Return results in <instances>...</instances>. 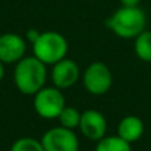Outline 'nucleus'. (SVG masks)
<instances>
[{
    "label": "nucleus",
    "instance_id": "1",
    "mask_svg": "<svg viewBox=\"0 0 151 151\" xmlns=\"http://www.w3.org/2000/svg\"><path fill=\"white\" fill-rule=\"evenodd\" d=\"M47 78V65L35 56L24 57L15 64L13 82L16 89L24 96H35L45 86Z\"/></svg>",
    "mask_w": 151,
    "mask_h": 151
},
{
    "label": "nucleus",
    "instance_id": "2",
    "mask_svg": "<svg viewBox=\"0 0 151 151\" xmlns=\"http://www.w3.org/2000/svg\"><path fill=\"white\" fill-rule=\"evenodd\" d=\"M146 24V15L139 7H121L106 20V27L121 39H135Z\"/></svg>",
    "mask_w": 151,
    "mask_h": 151
},
{
    "label": "nucleus",
    "instance_id": "3",
    "mask_svg": "<svg viewBox=\"0 0 151 151\" xmlns=\"http://www.w3.org/2000/svg\"><path fill=\"white\" fill-rule=\"evenodd\" d=\"M68 41L61 33L55 31L41 32L37 40L32 44L33 56L45 65H55L66 57Z\"/></svg>",
    "mask_w": 151,
    "mask_h": 151
},
{
    "label": "nucleus",
    "instance_id": "4",
    "mask_svg": "<svg viewBox=\"0 0 151 151\" xmlns=\"http://www.w3.org/2000/svg\"><path fill=\"white\" fill-rule=\"evenodd\" d=\"M65 106L63 90L56 86H44L33 96V109L44 119H57Z\"/></svg>",
    "mask_w": 151,
    "mask_h": 151
},
{
    "label": "nucleus",
    "instance_id": "5",
    "mask_svg": "<svg viewBox=\"0 0 151 151\" xmlns=\"http://www.w3.org/2000/svg\"><path fill=\"white\" fill-rule=\"evenodd\" d=\"M82 83L91 96H104L113 86V73L106 64L96 61L86 66L82 74Z\"/></svg>",
    "mask_w": 151,
    "mask_h": 151
},
{
    "label": "nucleus",
    "instance_id": "6",
    "mask_svg": "<svg viewBox=\"0 0 151 151\" xmlns=\"http://www.w3.org/2000/svg\"><path fill=\"white\" fill-rule=\"evenodd\" d=\"M41 145L45 151H78L80 141L73 130L63 126L48 129L41 137Z\"/></svg>",
    "mask_w": 151,
    "mask_h": 151
},
{
    "label": "nucleus",
    "instance_id": "7",
    "mask_svg": "<svg viewBox=\"0 0 151 151\" xmlns=\"http://www.w3.org/2000/svg\"><path fill=\"white\" fill-rule=\"evenodd\" d=\"M81 70L80 66L76 61L70 58H63L61 61L52 65V72H50V80H52L53 86H56L60 90L72 88L80 80Z\"/></svg>",
    "mask_w": 151,
    "mask_h": 151
},
{
    "label": "nucleus",
    "instance_id": "8",
    "mask_svg": "<svg viewBox=\"0 0 151 151\" xmlns=\"http://www.w3.org/2000/svg\"><path fill=\"white\" fill-rule=\"evenodd\" d=\"M78 129L85 138L98 142L99 139L106 137L107 121L101 111L96 109H88L81 114Z\"/></svg>",
    "mask_w": 151,
    "mask_h": 151
},
{
    "label": "nucleus",
    "instance_id": "9",
    "mask_svg": "<svg viewBox=\"0 0 151 151\" xmlns=\"http://www.w3.org/2000/svg\"><path fill=\"white\" fill-rule=\"evenodd\" d=\"M27 42L16 33H4L0 36V61L3 64H17L25 57Z\"/></svg>",
    "mask_w": 151,
    "mask_h": 151
},
{
    "label": "nucleus",
    "instance_id": "10",
    "mask_svg": "<svg viewBox=\"0 0 151 151\" xmlns=\"http://www.w3.org/2000/svg\"><path fill=\"white\" fill-rule=\"evenodd\" d=\"M145 133L143 121L137 115H126L119 121L117 127V135L129 143H134L142 138Z\"/></svg>",
    "mask_w": 151,
    "mask_h": 151
},
{
    "label": "nucleus",
    "instance_id": "11",
    "mask_svg": "<svg viewBox=\"0 0 151 151\" xmlns=\"http://www.w3.org/2000/svg\"><path fill=\"white\" fill-rule=\"evenodd\" d=\"M94 151H131V143L118 135L104 137L97 142Z\"/></svg>",
    "mask_w": 151,
    "mask_h": 151
},
{
    "label": "nucleus",
    "instance_id": "12",
    "mask_svg": "<svg viewBox=\"0 0 151 151\" xmlns=\"http://www.w3.org/2000/svg\"><path fill=\"white\" fill-rule=\"evenodd\" d=\"M134 50L139 60L145 63H151V31L145 29L139 36L135 37Z\"/></svg>",
    "mask_w": 151,
    "mask_h": 151
},
{
    "label": "nucleus",
    "instance_id": "13",
    "mask_svg": "<svg viewBox=\"0 0 151 151\" xmlns=\"http://www.w3.org/2000/svg\"><path fill=\"white\" fill-rule=\"evenodd\" d=\"M81 114H82V113H81L77 107L68 106V105H66L57 118L58 123H60V126H63V127H65V129H69V130L78 129L80 121H81Z\"/></svg>",
    "mask_w": 151,
    "mask_h": 151
},
{
    "label": "nucleus",
    "instance_id": "14",
    "mask_svg": "<svg viewBox=\"0 0 151 151\" xmlns=\"http://www.w3.org/2000/svg\"><path fill=\"white\" fill-rule=\"evenodd\" d=\"M9 151H45L41 141L31 137H21L12 143Z\"/></svg>",
    "mask_w": 151,
    "mask_h": 151
},
{
    "label": "nucleus",
    "instance_id": "15",
    "mask_svg": "<svg viewBox=\"0 0 151 151\" xmlns=\"http://www.w3.org/2000/svg\"><path fill=\"white\" fill-rule=\"evenodd\" d=\"M40 33H41V32L36 31V29H29L28 33H27V39H28V41H31V44H33L37 40V37L40 36Z\"/></svg>",
    "mask_w": 151,
    "mask_h": 151
},
{
    "label": "nucleus",
    "instance_id": "16",
    "mask_svg": "<svg viewBox=\"0 0 151 151\" xmlns=\"http://www.w3.org/2000/svg\"><path fill=\"white\" fill-rule=\"evenodd\" d=\"M122 7H138L141 0H119Z\"/></svg>",
    "mask_w": 151,
    "mask_h": 151
},
{
    "label": "nucleus",
    "instance_id": "17",
    "mask_svg": "<svg viewBox=\"0 0 151 151\" xmlns=\"http://www.w3.org/2000/svg\"><path fill=\"white\" fill-rule=\"evenodd\" d=\"M4 74H5V70H4V64L0 61V82L3 81V78H4Z\"/></svg>",
    "mask_w": 151,
    "mask_h": 151
}]
</instances>
